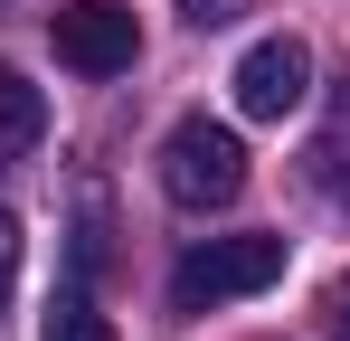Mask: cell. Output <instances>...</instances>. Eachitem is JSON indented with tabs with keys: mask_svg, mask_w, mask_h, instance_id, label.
<instances>
[{
	"mask_svg": "<svg viewBox=\"0 0 350 341\" xmlns=\"http://www.w3.org/2000/svg\"><path fill=\"white\" fill-rule=\"evenodd\" d=\"M38 341H114V323L85 303V284H66V294H48V323H38Z\"/></svg>",
	"mask_w": 350,
	"mask_h": 341,
	"instance_id": "obj_6",
	"label": "cell"
},
{
	"mask_svg": "<svg viewBox=\"0 0 350 341\" xmlns=\"http://www.w3.org/2000/svg\"><path fill=\"white\" fill-rule=\"evenodd\" d=\"M48 38H57V66H76V76H123L142 57V29L123 0H66L48 19Z\"/></svg>",
	"mask_w": 350,
	"mask_h": 341,
	"instance_id": "obj_3",
	"label": "cell"
},
{
	"mask_svg": "<svg viewBox=\"0 0 350 341\" xmlns=\"http://www.w3.org/2000/svg\"><path fill=\"white\" fill-rule=\"evenodd\" d=\"M10 284H19V218L0 209V303H10Z\"/></svg>",
	"mask_w": 350,
	"mask_h": 341,
	"instance_id": "obj_9",
	"label": "cell"
},
{
	"mask_svg": "<svg viewBox=\"0 0 350 341\" xmlns=\"http://www.w3.org/2000/svg\"><path fill=\"white\" fill-rule=\"evenodd\" d=\"M38 133H48V95H38L19 66H0V162H19Z\"/></svg>",
	"mask_w": 350,
	"mask_h": 341,
	"instance_id": "obj_5",
	"label": "cell"
},
{
	"mask_svg": "<svg viewBox=\"0 0 350 341\" xmlns=\"http://www.w3.org/2000/svg\"><path fill=\"white\" fill-rule=\"evenodd\" d=\"M312 180H322L332 199H350V123H341V133H322V152H312Z\"/></svg>",
	"mask_w": 350,
	"mask_h": 341,
	"instance_id": "obj_7",
	"label": "cell"
},
{
	"mask_svg": "<svg viewBox=\"0 0 350 341\" xmlns=\"http://www.w3.org/2000/svg\"><path fill=\"white\" fill-rule=\"evenodd\" d=\"M275 275H284V237H208L171 266V303L208 313V303H237V294H265Z\"/></svg>",
	"mask_w": 350,
	"mask_h": 341,
	"instance_id": "obj_2",
	"label": "cell"
},
{
	"mask_svg": "<svg viewBox=\"0 0 350 341\" xmlns=\"http://www.w3.org/2000/svg\"><path fill=\"white\" fill-rule=\"evenodd\" d=\"M228 86H237V114H246V123H284V114L312 95V48H303V38H256V48L237 57Z\"/></svg>",
	"mask_w": 350,
	"mask_h": 341,
	"instance_id": "obj_4",
	"label": "cell"
},
{
	"mask_svg": "<svg viewBox=\"0 0 350 341\" xmlns=\"http://www.w3.org/2000/svg\"><path fill=\"white\" fill-rule=\"evenodd\" d=\"M322 323H332V341H350V275H332V294H322Z\"/></svg>",
	"mask_w": 350,
	"mask_h": 341,
	"instance_id": "obj_10",
	"label": "cell"
},
{
	"mask_svg": "<svg viewBox=\"0 0 350 341\" xmlns=\"http://www.w3.org/2000/svg\"><path fill=\"white\" fill-rule=\"evenodd\" d=\"M246 10H256V0H180L189 29H228V19H246Z\"/></svg>",
	"mask_w": 350,
	"mask_h": 341,
	"instance_id": "obj_8",
	"label": "cell"
},
{
	"mask_svg": "<svg viewBox=\"0 0 350 341\" xmlns=\"http://www.w3.org/2000/svg\"><path fill=\"white\" fill-rule=\"evenodd\" d=\"M161 190H171V209H228L246 190V142L208 114H180L161 133Z\"/></svg>",
	"mask_w": 350,
	"mask_h": 341,
	"instance_id": "obj_1",
	"label": "cell"
}]
</instances>
